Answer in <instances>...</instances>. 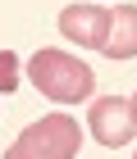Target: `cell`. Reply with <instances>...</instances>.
<instances>
[{
  "label": "cell",
  "mask_w": 137,
  "mask_h": 159,
  "mask_svg": "<svg viewBox=\"0 0 137 159\" xmlns=\"http://www.w3.org/2000/svg\"><path fill=\"white\" fill-rule=\"evenodd\" d=\"M27 77L55 105H78V100H87L96 91V73L82 59H73L69 50H37L32 64H27Z\"/></svg>",
  "instance_id": "1"
},
{
  "label": "cell",
  "mask_w": 137,
  "mask_h": 159,
  "mask_svg": "<svg viewBox=\"0 0 137 159\" xmlns=\"http://www.w3.org/2000/svg\"><path fill=\"white\" fill-rule=\"evenodd\" d=\"M82 150V127H78L73 114H46L32 127L18 132L5 159H78Z\"/></svg>",
  "instance_id": "2"
},
{
  "label": "cell",
  "mask_w": 137,
  "mask_h": 159,
  "mask_svg": "<svg viewBox=\"0 0 137 159\" xmlns=\"http://www.w3.org/2000/svg\"><path fill=\"white\" fill-rule=\"evenodd\" d=\"M87 123H91V136H96L100 146H110V150L128 146L133 132H137L133 109H128V100H119V96H100L96 105L87 109Z\"/></svg>",
  "instance_id": "3"
},
{
  "label": "cell",
  "mask_w": 137,
  "mask_h": 159,
  "mask_svg": "<svg viewBox=\"0 0 137 159\" xmlns=\"http://www.w3.org/2000/svg\"><path fill=\"white\" fill-rule=\"evenodd\" d=\"M105 27H110V9H100V5H69L60 14V32L87 50H100Z\"/></svg>",
  "instance_id": "4"
},
{
  "label": "cell",
  "mask_w": 137,
  "mask_h": 159,
  "mask_svg": "<svg viewBox=\"0 0 137 159\" xmlns=\"http://www.w3.org/2000/svg\"><path fill=\"white\" fill-rule=\"evenodd\" d=\"M105 59H133L137 55V5H114L110 9V27L100 41Z\"/></svg>",
  "instance_id": "5"
},
{
  "label": "cell",
  "mask_w": 137,
  "mask_h": 159,
  "mask_svg": "<svg viewBox=\"0 0 137 159\" xmlns=\"http://www.w3.org/2000/svg\"><path fill=\"white\" fill-rule=\"evenodd\" d=\"M14 86H18V55L14 50H0V91L9 96Z\"/></svg>",
  "instance_id": "6"
},
{
  "label": "cell",
  "mask_w": 137,
  "mask_h": 159,
  "mask_svg": "<svg viewBox=\"0 0 137 159\" xmlns=\"http://www.w3.org/2000/svg\"><path fill=\"white\" fill-rule=\"evenodd\" d=\"M128 109H133V123H137V91H133V100H128Z\"/></svg>",
  "instance_id": "7"
}]
</instances>
